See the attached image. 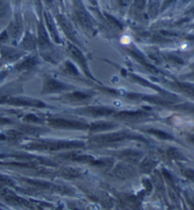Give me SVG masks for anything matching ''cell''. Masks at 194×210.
<instances>
[{
    "instance_id": "cell-18",
    "label": "cell",
    "mask_w": 194,
    "mask_h": 210,
    "mask_svg": "<svg viewBox=\"0 0 194 210\" xmlns=\"http://www.w3.org/2000/svg\"><path fill=\"white\" fill-rule=\"evenodd\" d=\"M190 141H191V142H192V143L194 144V136H192V137L190 138Z\"/></svg>"
},
{
    "instance_id": "cell-14",
    "label": "cell",
    "mask_w": 194,
    "mask_h": 210,
    "mask_svg": "<svg viewBox=\"0 0 194 210\" xmlns=\"http://www.w3.org/2000/svg\"><path fill=\"white\" fill-rule=\"evenodd\" d=\"M65 69L67 73H72V74H77V71L75 70V67L73 66L72 64L70 63H66L65 64Z\"/></svg>"
},
{
    "instance_id": "cell-5",
    "label": "cell",
    "mask_w": 194,
    "mask_h": 210,
    "mask_svg": "<svg viewBox=\"0 0 194 210\" xmlns=\"http://www.w3.org/2000/svg\"><path fill=\"white\" fill-rule=\"evenodd\" d=\"M46 15V20H47V24L48 26V29L51 32V35H52V38L55 42H57V43H59V37H58V32L56 31V27H55V25L50 17V15L48 14V13H45Z\"/></svg>"
},
{
    "instance_id": "cell-3",
    "label": "cell",
    "mask_w": 194,
    "mask_h": 210,
    "mask_svg": "<svg viewBox=\"0 0 194 210\" xmlns=\"http://www.w3.org/2000/svg\"><path fill=\"white\" fill-rule=\"evenodd\" d=\"M128 136H129V134H126V133H115L111 134H106L103 136H99L97 140L101 142H114V141H118V140H121L123 138H126Z\"/></svg>"
},
{
    "instance_id": "cell-10",
    "label": "cell",
    "mask_w": 194,
    "mask_h": 210,
    "mask_svg": "<svg viewBox=\"0 0 194 210\" xmlns=\"http://www.w3.org/2000/svg\"><path fill=\"white\" fill-rule=\"evenodd\" d=\"M65 86H64L62 83L60 82H57L55 80H49L48 82L46 83V90L48 91V92H51V91H57V90H62L64 89Z\"/></svg>"
},
{
    "instance_id": "cell-15",
    "label": "cell",
    "mask_w": 194,
    "mask_h": 210,
    "mask_svg": "<svg viewBox=\"0 0 194 210\" xmlns=\"http://www.w3.org/2000/svg\"><path fill=\"white\" fill-rule=\"evenodd\" d=\"M169 154H170V156L171 157V158H174V159H176L177 157H180L181 155H180V153L176 150H174V149H171L170 150H169Z\"/></svg>"
},
{
    "instance_id": "cell-17",
    "label": "cell",
    "mask_w": 194,
    "mask_h": 210,
    "mask_svg": "<svg viewBox=\"0 0 194 210\" xmlns=\"http://www.w3.org/2000/svg\"><path fill=\"white\" fill-rule=\"evenodd\" d=\"M171 1H172V0H167V1H166V2H165L164 6H168V5H169V4H170V3H171Z\"/></svg>"
},
{
    "instance_id": "cell-2",
    "label": "cell",
    "mask_w": 194,
    "mask_h": 210,
    "mask_svg": "<svg viewBox=\"0 0 194 210\" xmlns=\"http://www.w3.org/2000/svg\"><path fill=\"white\" fill-rule=\"evenodd\" d=\"M146 116L147 115L143 113V112H123V113L118 114V117L124 120L133 121V120H138Z\"/></svg>"
},
{
    "instance_id": "cell-13",
    "label": "cell",
    "mask_w": 194,
    "mask_h": 210,
    "mask_svg": "<svg viewBox=\"0 0 194 210\" xmlns=\"http://www.w3.org/2000/svg\"><path fill=\"white\" fill-rule=\"evenodd\" d=\"M150 133H151V134H154L157 135V136H158V137H160V138H170V136H169L167 134H165V133H163V132H161V131L151 130V131H150Z\"/></svg>"
},
{
    "instance_id": "cell-4",
    "label": "cell",
    "mask_w": 194,
    "mask_h": 210,
    "mask_svg": "<svg viewBox=\"0 0 194 210\" xmlns=\"http://www.w3.org/2000/svg\"><path fill=\"white\" fill-rule=\"evenodd\" d=\"M133 173H134V170L132 167H130L128 166H124V165L118 166L114 171L115 176H117L118 178H127V177L132 176Z\"/></svg>"
},
{
    "instance_id": "cell-1",
    "label": "cell",
    "mask_w": 194,
    "mask_h": 210,
    "mask_svg": "<svg viewBox=\"0 0 194 210\" xmlns=\"http://www.w3.org/2000/svg\"><path fill=\"white\" fill-rule=\"evenodd\" d=\"M50 124L54 127H60V128H67V129H80V128H85V125L81 124L80 122L76 121H67L63 119H52L50 121Z\"/></svg>"
},
{
    "instance_id": "cell-12",
    "label": "cell",
    "mask_w": 194,
    "mask_h": 210,
    "mask_svg": "<svg viewBox=\"0 0 194 210\" xmlns=\"http://www.w3.org/2000/svg\"><path fill=\"white\" fill-rule=\"evenodd\" d=\"M155 166V162L154 161V160H151V159H150V158H146L143 162H142V164H141V170L144 171V172H149V171H151V169L152 167H154Z\"/></svg>"
},
{
    "instance_id": "cell-9",
    "label": "cell",
    "mask_w": 194,
    "mask_h": 210,
    "mask_svg": "<svg viewBox=\"0 0 194 210\" xmlns=\"http://www.w3.org/2000/svg\"><path fill=\"white\" fill-rule=\"evenodd\" d=\"M111 127H113V124H110L108 122H95L90 126L91 131H101V130H107Z\"/></svg>"
},
{
    "instance_id": "cell-11",
    "label": "cell",
    "mask_w": 194,
    "mask_h": 210,
    "mask_svg": "<svg viewBox=\"0 0 194 210\" xmlns=\"http://www.w3.org/2000/svg\"><path fill=\"white\" fill-rule=\"evenodd\" d=\"M69 50H70L71 54L74 56V57L79 61V63L81 64V65H84L85 68H86V65H85V61L84 59V57H82V54L80 52V50L75 47L74 46H69Z\"/></svg>"
},
{
    "instance_id": "cell-6",
    "label": "cell",
    "mask_w": 194,
    "mask_h": 210,
    "mask_svg": "<svg viewBox=\"0 0 194 210\" xmlns=\"http://www.w3.org/2000/svg\"><path fill=\"white\" fill-rule=\"evenodd\" d=\"M85 112L87 113L94 115V116H103V115H109L111 113H113L112 110L107 109V108H102V107H93L90 109H86Z\"/></svg>"
},
{
    "instance_id": "cell-16",
    "label": "cell",
    "mask_w": 194,
    "mask_h": 210,
    "mask_svg": "<svg viewBox=\"0 0 194 210\" xmlns=\"http://www.w3.org/2000/svg\"><path fill=\"white\" fill-rule=\"evenodd\" d=\"M186 175H187L189 179H191L192 181H194V171H191V170L186 171Z\"/></svg>"
},
{
    "instance_id": "cell-19",
    "label": "cell",
    "mask_w": 194,
    "mask_h": 210,
    "mask_svg": "<svg viewBox=\"0 0 194 210\" xmlns=\"http://www.w3.org/2000/svg\"><path fill=\"white\" fill-rule=\"evenodd\" d=\"M46 1H47V2H48V3H49V2H51V1H52V0H46Z\"/></svg>"
},
{
    "instance_id": "cell-8",
    "label": "cell",
    "mask_w": 194,
    "mask_h": 210,
    "mask_svg": "<svg viewBox=\"0 0 194 210\" xmlns=\"http://www.w3.org/2000/svg\"><path fill=\"white\" fill-rule=\"evenodd\" d=\"M121 158L125 159V160H129V161H137L138 159L140 158L141 154H139V153H137L136 151H123L121 154L119 155Z\"/></svg>"
},
{
    "instance_id": "cell-7",
    "label": "cell",
    "mask_w": 194,
    "mask_h": 210,
    "mask_svg": "<svg viewBox=\"0 0 194 210\" xmlns=\"http://www.w3.org/2000/svg\"><path fill=\"white\" fill-rule=\"evenodd\" d=\"M39 45L41 48H45L47 46H49V41L47 39V36L46 34V31L42 26L39 27Z\"/></svg>"
}]
</instances>
